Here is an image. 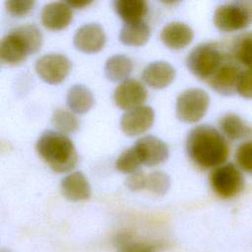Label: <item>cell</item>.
Instances as JSON below:
<instances>
[{
	"label": "cell",
	"mask_w": 252,
	"mask_h": 252,
	"mask_svg": "<svg viewBox=\"0 0 252 252\" xmlns=\"http://www.w3.org/2000/svg\"><path fill=\"white\" fill-rule=\"evenodd\" d=\"M185 149L190 160L201 169L222 165L229 154L224 137L208 124L198 125L189 131Z\"/></svg>",
	"instance_id": "cell-1"
},
{
	"label": "cell",
	"mask_w": 252,
	"mask_h": 252,
	"mask_svg": "<svg viewBox=\"0 0 252 252\" xmlns=\"http://www.w3.org/2000/svg\"><path fill=\"white\" fill-rule=\"evenodd\" d=\"M38 156L56 172H66L78 161L76 148L69 137L53 130L44 131L35 145Z\"/></svg>",
	"instance_id": "cell-2"
},
{
	"label": "cell",
	"mask_w": 252,
	"mask_h": 252,
	"mask_svg": "<svg viewBox=\"0 0 252 252\" xmlns=\"http://www.w3.org/2000/svg\"><path fill=\"white\" fill-rule=\"evenodd\" d=\"M231 55V51L219 42H203L188 53L186 65L194 76L208 83Z\"/></svg>",
	"instance_id": "cell-3"
},
{
	"label": "cell",
	"mask_w": 252,
	"mask_h": 252,
	"mask_svg": "<svg viewBox=\"0 0 252 252\" xmlns=\"http://www.w3.org/2000/svg\"><path fill=\"white\" fill-rule=\"evenodd\" d=\"M214 24L224 32L240 31L252 24V0H237L220 5L214 13Z\"/></svg>",
	"instance_id": "cell-4"
},
{
	"label": "cell",
	"mask_w": 252,
	"mask_h": 252,
	"mask_svg": "<svg viewBox=\"0 0 252 252\" xmlns=\"http://www.w3.org/2000/svg\"><path fill=\"white\" fill-rule=\"evenodd\" d=\"M210 104L209 94L202 89L191 88L183 91L176 98V117L187 123L199 121L207 112Z\"/></svg>",
	"instance_id": "cell-5"
},
{
	"label": "cell",
	"mask_w": 252,
	"mask_h": 252,
	"mask_svg": "<svg viewBox=\"0 0 252 252\" xmlns=\"http://www.w3.org/2000/svg\"><path fill=\"white\" fill-rule=\"evenodd\" d=\"M210 184L216 195L230 199L242 192L245 180L239 168L228 162L215 168L210 175Z\"/></svg>",
	"instance_id": "cell-6"
},
{
	"label": "cell",
	"mask_w": 252,
	"mask_h": 252,
	"mask_svg": "<svg viewBox=\"0 0 252 252\" xmlns=\"http://www.w3.org/2000/svg\"><path fill=\"white\" fill-rule=\"evenodd\" d=\"M35 72L38 77L47 84L56 85L65 80L69 75L72 63L70 59L61 53H47L35 61Z\"/></svg>",
	"instance_id": "cell-7"
},
{
	"label": "cell",
	"mask_w": 252,
	"mask_h": 252,
	"mask_svg": "<svg viewBox=\"0 0 252 252\" xmlns=\"http://www.w3.org/2000/svg\"><path fill=\"white\" fill-rule=\"evenodd\" d=\"M147 96V89L136 79H126L122 81L113 93L115 104L126 111L143 105Z\"/></svg>",
	"instance_id": "cell-8"
},
{
	"label": "cell",
	"mask_w": 252,
	"mask_h": 252,
	"mask_svg": "<svg viewBox=\"0 0 252 252\" xmlns=\"http://www.w3.org/2000/svg\"><path fill=\"white\" fill-rule=\"evenodd\" d=\"M242 70L240 64L231 55L220 69L208 82L210 87L222 95H231L237 93V84Z\"/></svg>",
	"instance_id": "cell-9"
},
{
	"label": "cell",
	"mask_w": 252,
	"mask_h": 252,
	"mask_svg": "<svg viewBox=\"0 0 252 252\" xmlns=\"http://www.w3.org/2000/svg\"><path fill=\"white\" fill-rule=\"evenodd\" d=\"M155 121V111L149 105L125 111L120 118V128L127 136H137L148 131Z\"/></svg>",
	"instance_id": "cell-10"
},
{
	"label": "cell",
	"mask_w": 252,
	"mask_h": 252,
	"mask_svg": "<svg viewBox=\"0 0 252 252\" xmlns=\"http://www.w3.org/2000/svg\"><path fill=\"white\" fill-rule=\"evenodd\" d=\"M136 149L142 164L155 166L165 161L168 158V147L161 139L148 135L138 139L133 145Z\"/></svg>",
	"instance_id": "cell-11"
},
{
	"label": "cell",
	"mask_w": 252,
	"mask_h": 252,
	"mask_svg": "<svg viewBox=\"0 0 252 252\" xmlns=\"http://www.w3.org/2000/svg\"><path fill=\"white\" fill-rule=\"evenodd\" d=\"M105 41L106 35L104 30L96 23H89L81 26L73 37L75 47L85 53H94L101 50Z\"/></svg>",
	"instance_id": "cell-12"
},
{
	"label": "cell",
	"mask_w": 252,
	"mask_h": 252,
	"mask_svg": "<svg viewBox=\"0 0 252 252\" xmlns=\"http://www.w3.org/2000/svg\"><path fill=\"white\" fill-rule=\"evenodd\" d=\"M31 53H32L31 47L16 29L11 30L3 36L0 43V57L2 62L16 65L25 61Z\"/></svg>",
	"instance_id": "cell-13"
},
{
	"label": "cell",
	"mask_w": 252,
	"mask_h": 252,
	"mask_svg": "<svg viewBox=\"0 0 252 252\" xmlns=\"http://www.w3.org/2000/svg\"><path fill=\"white\" fill-rule=\"evenodd\" d=\"M72 10L67 2H49L43 6L40 13L42 25L52 31L66 28L72 21Z\"/></svg>",
	"instance_id": "cell-14"
},
{
	"label": "cell",
	"mask_w": 252,
	"mask_h": 252,
	"mask_svg": "<svg viewBox=\"0 0 252 252\" xmlns=\"http://www.w3.org/2000/svg\"><path fill=\"white\" fill-rule=\"evenodd\" d=\"M176 75L175 69L166 61L149 63L142 72L143 81L154 89H162L170 85Z\"/></svg>",
	"instance_id": "cell-15"
},
{
	"label": "cell",
	"mask_w": 252,
	"mask_h": 252,
	"mask_svg": "<svg viewBox=\"0 0 252 252\" xmlns=\"http://www.w3.org/2000/svg\"><path fill=\"white\" fill-rule=\"evenodd\" d=\"M194 37L191 27L182 22H170L160 32V39L171 49H181L187 46Z\"/></svg>",
	"instance_id": "cell-16"
},
{
	"label": "cell",
	"mask_w": 252,
	"mask_h": 252,
	"mask_svg": "<svg viewBox=\"0 0 252 252\" xmlns=\"http://www.w3.org/2000/svg\"><path fill=\"white\" fill-rule=\"evenodd\" d=\"M61 192L66 199L77 202L89 199L92 190L84 173L82 171H74L61 180Z\"/></svg>",
	"instance_id": "cell-17"
},
{
	"label": "cell",
	"mask_w": 252,
	"mask_h": 252,
	"mask_svg": "<svg viewBox=\"0 0 252 252\" xmlns=\"http://www.w3.org/2000/svg\"><path fill=\"white\" fill-rule=\"evenodd\" d=\"M66 100L70 110L79 114L88 112L94 103L92 91L83 84L72 86L67 92Z\"/></svg>",
	"instance_id": "cell-18"
},
{
	"label": "cell",
	"mask_w": 252,
	"mask_h": 252,
	"mask_svg": "<svg viewBox=\"0 0 252 252\" xmlns=\"http://www.w3.org/2000/svg\"><path fill=\"white\" fill-rule=\"evenodd\" d=\"M219 126L222 134L231 141H237L252 136V127L234 113L222 115L219 121Z\"/></svg>",
	"instance_id": "cell-19"
},
{
	"label": "cell",
	"mask_w": 252,
	"mask_h": 252,
	"mask_svg": "<svg viewBox=\"0 0 252 252\" xmlns=\"http://www.w3.org/2000/svg\"><path fill=\"white\" fill-rule=\"evenodd\" d=\"M112 5L117 15L125 23L143 21L149 10L148 3L144 0H115Z\"/></svg>",
	"instance_id": "cell-20"
},
{
	"label": "cell",
	"mask_w": 252,
	"mask_h": 252,
	"mask_svg": "<svg viewBox=\"0 0 252 252\" xmlns=\"http://www.w3.org/2000/svg\"><path fill=\"white\" fill-rule=\"evenodd\" d=\"M151 34L148 24L144 21L125 23L119 32V39L129 46H141L147 43Z\"/></svg>",
	"instance_id": "cell-21"
},
{
	"label": "cell",
	"mask_w": 252,
	"mask_h": 252,
	"mask_svg": "<svg viewBox=\"0 0 252 252\" xmlns=\"http://www.w3.org/2000/svg\"><path fill=\"white\" fill-rule=\"evenodd\" d=\"M133 69V61L124 54H114L107 58L104 64V75L112 82L124 81Z\"/></svg>",
	"instance_id": "cell-22"
},
{
	"label": "cell",
	"mask_w": 252,
	"mask_h": 252,
	"mask_svg": "<svg viewBox=\"0 0 252 252\" xmlns=\"http://www.w3.org/2000/svg\"><path fill=\"white\" fill-rule=\"evenodd\" d=\"M230 51L239 64L247 69L252 68V32H244L234 36Z\"/></svg>",
	"instance_id": "cell-23"
},
{
	"label": "cell",
	"mask_w": 252,
	"mask_h": 252,
	"mask_svg": "<svg viewBox=\"0 0 252 252\" xmlns=\"http://www.w3.org/2000/svg\"><path fill=\"white\" fill-rule=\"evenodd\" d=\"M53 126L62 134L74 133L79 129L80 121L77 116L64 108H57L53 111L51 116Z\"/></svg>",
	"instance_id": "cell-24"
},
{
	"label": "cell",
	"mask_w": 252,
	"mask_h": 252,
	"mask_svg": "<svg viewBox=\"0 0 252 252\" xmlns=\"http://www.w3.org/2000/svg\"><path fill=\"white\" fill-rule=\"evenodd\" d=\"M141 164V158L134 146L123 151L115 161L116 169L122 173L127 174L138 171V168Z\"/></svg>",
	"instance_id": "cell-25"
},
{
	"label": "cell",
	"mask_w": 252,
	"mask_h": 252,
	"mask_svg": "<svg viewBox=\"0 0 252 252\" xmlns=\"http://www.w3.org/2000/svg\"><path fill=\"white\" fill-rule=\"evenodd\" d=\"M170 187L169 176L161 171L155 170L147 175L146 189L154 195L163 196Z\"/></svg>",
	"instance_id": "cell-26"
},
{
	"label": "cell",
	"mask_w": 252,
	"mask_h": 252,
	"mask_svg": "<svg viewBox=\"0 0 252 252\" xmlns=\"http://www.w3.org/2000/svg\"><path fill=\"white\" fill-rule=\"evenodd\" d=\"M115 247L116 252H155L149 244L134 240L126 234H120L116 238Z\"/></svg>",
	"instance_id": "cell-27"
},
{
	"label": "cell",
	"mask_w": 252,
	"mask_h": 252,
	"mask_svg": "<svg viewBox=\"0 0 252 252\" xmlns=\"http://www.w3.org/2000/svg\"><path fill=\"white\" fill-rule=\"evenodd\" d=\"M235 159L243 171L252 174V141L243 142L237 147Z\"/></svg>",
	"instance_id": "cell-28"
},
{
	"label": "cell",
	"mask_w": 252,
	"mask_h": 252,
	"mask_svg": "<svg viewBox=\"0 0 252 252\" xmlns=\"http://www.w3.org/2000/svg\"><path fill=\"white\" fill-rule=\"evenodd\" d=\"M35 2L32 0H11L5 2L6 9L13 17H23L31 12Z\"/></svg>",
	"instance_id": "cell-29"
},
{
	"label": "cell",
	"mask_w": 252,
	"mask_h": 252,
	"mask_svg": "<svg viewBox=\"0 0 252 252\" xmlns=\"http://www.w3.org/2000/svg\"><path fill=\"white\" fill-rule=\"evenodd\" d=\"M236 92L245 98H252V68L242 70Z\"/></svg>",
	"instance_id": "cell-30"
},
{
	"label": "cell",
	"mask_w": 252,
	"mask_h": 252,
	"mask_svg": "<svg viewBox=\"0 0 252 252\" xmlns=\"http://www.w3.org/2000/svg\"><path fill=\"white\" fill-rule=\"evenodd\" d=\"M147 175L143 171H136L128 175L125 184L131 191H140L146 189Z\"/></svg>",
	"instance_id": "cell-31"
},
{
	"label": "cell",
	"mask_w": 252,
	"mask_h": 252,
	"mask_svg": "<svg viewBox=\"0 0 252 252\" xmlns=\"http://www.w3.org/2000/svg\"><path fill=\"white\" fill-rule=\"evenodd\" d=\"M68 5L72 8H84L86 6H88L89 4H91V1H83V2H67Z\"/></svg>",
	"instance_id": "cell-32"
}]
</instances>
